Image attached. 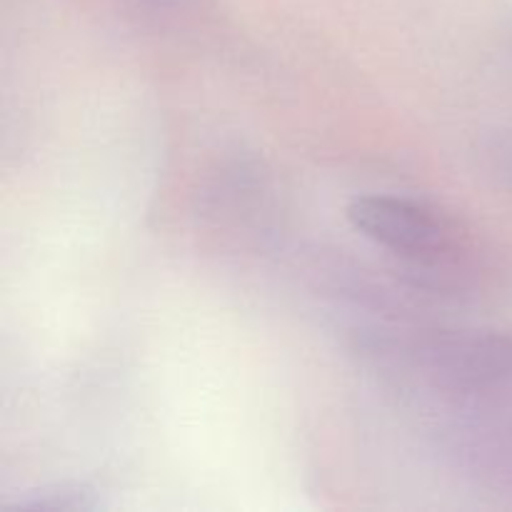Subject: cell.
I'll return each instance as SVG.
<instances>
[{
    "mask_svg": "<svg viewBox=\"0 0 512 512\" xmlns=\"http://www.w3.org/2000/svg\"><path fill=\"white\" fill-rule=\"evenodd\" d=\"M348 220L375 245L413 263H438L455 245L453 225L408 198L363 195L348 205Z\"/></svg>",
    "mask_w": 512,
    "mask_h": 512,
    "instance_id": "obj_1",
    "label": "cell"
},
{
    "mask_svg": "<svg viewBox=\"0 0 512 512\" xmlns=\"http://www.w3.org/2000/svg\"><path fill=\"white\" fill-rule=\"evenodd\" d=\"M95 503L85 488H55L30 495L25 503H18V512H78L93 510Z\"/></svg>",
    "mask_w": 512,
    "mask_h": 512,
    "instance_id": "obj_2",
    "label": "cell"
}]
</instances>
